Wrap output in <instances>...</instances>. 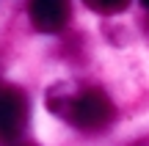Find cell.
Masks as SVG:
<instances>
[{
  "label": "cell",
  "instance_id": "5",
  "mask_svg": "<svg viewBox=\"0 0 149 146\" xmlns=\"http://www.w3.org/2000/svg\"><path fill=\"white\" fill-rule=\"evenodd\" d=\"M14 146H36V143H14Z\"/></svg>",
  "mask_w": 149,
  "mask_h": 146
},
{
  "label": "cell",
  "instance_id": "6",
  "mask_svg": "<svg viewBox=\"0 0 149 146\" xmlns=\"http://www.w3.org/2000/svg\"><path fill=\"white\" fill-rule=\"evenodd\" d=\"M141 3H144V6H146V8H149V0H141Z\"/></svg>",
  "mask_w": 149,
  "mask_h": 146
},
{
  "label": "cell",
  "instance_id": "3",
  "mask_svg": "<svg viewBox=\"0 0 149 146\" xmlns=\"http://www.w3.org/2000/svg\"><path fill=\"white\" fill-rule=\"evenodd\" d=\"M28 121V97L14 86L3 88V138L14 141Z\"/></svg>",
  "mask_w": 149,
  "mask_h": 146
},
{
  "label": "cell",
  "instance_id": "4",
  "mask_svg": "<svg viewBox=\"0 0 149 146\" xmlns=\"http://www.w3.org/2000/svg\"><path fill=\"white\" fill-rule=\"evenodd\" d=\"M83 3L88 6L91 11H97V14L111 17V14H122V11L130 6V0H83Z\"/></svg>",
  "mask_w": 149,
  "mask_h": 146
},
{
  "label": "cell",
  "instance_id": "1",
  "mask_svg": "<svg viewBox=\"0 0 149 146\" xmlns=\"http://www.w3.org/2000/svg\"><path fill=\"white\" fill-rule=\"evenodd\" d=\"M47 102L55 116L66 119L72 127L83 132H100L116 119V108H113L111 97L94 86H83V88L55 86Z\"/></svg>",
  "mask_w": 149,
  "mask_h": 146
},
{
  "label": "cell",
  "instance_id": "2",
  "mask_svg": "<svg viewBox=\"0 0 149 146\" xmlns=\"http://www.w3.org/2000/svg\"><path fill=\"white\" fill-rule=\"evenodd\" d=\"M28 14L36 30L42 33H58L66 28L72 17L69 0H31L28 3Z\"/></svg>",
  "mask_w": 149,
  "mask_h": 146
}]
</instances>
